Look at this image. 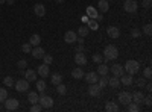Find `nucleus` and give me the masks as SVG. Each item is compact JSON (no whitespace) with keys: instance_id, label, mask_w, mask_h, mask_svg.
Listing matches in <instances>:
<instances>
[{"instance_id":"obj_26","label":"nucleus","mask_w":152,"mask_h":112,"mask_svg":"<svg viewBox=\"0 0 152 112\" xmlns=\"http://www.w3.org/2000/svg\"><path fill=\"white\" fill-rule=\"evenodd\" d=\"M85 24L88 26V29H90V30H97L99 29V24H97L96 18H88V21Z\"/></svg>"},{"instance_id":"obj_19","label":"nucleus","mask_w":152,"mask_h":112,"mask_svg":"<svg viewBox=\"0 0 152 112\" xmlns=\"http://www.w3.org/2000/svg\"><path fill=\"white\" fill-rule=\"evenodd\" d=\"M120 83L122 85H125V86H129V85H132V77H131V74H122V76H120Z\"/></svg>"},{"instance_id":"obj_32","label":"nucleus","mask_w":152,"mask_h":112,"mask_svg":"<svg viewBox=\"0 0 152 112\" xmlns=\"http://www.w3.org/2000/svg\"><path fill=\"white\" fill-rule=\"evenodd\" d=\"M35 82H37V90L40 92H44V90H46V80L40 79V80H35Z\"/></svg>"},{"instance_id":"obj_29","label":"nucleus","mask_w":152,"mask_h":112,"mask_svg":"<svg viewBox=\"0 0 152 112\" xmlns=\"http://www.w3.org/2000/svg\"><path fill=\"white\" fill-rule=\"evenodd\" d=\"M87 15H88V18H96L97 17V9L93 8V6H88L87 8Z\"/></svg>"},{"instance_id":"obj_38","label":"nucleus","mask_w":152,"mask_h":112,"mask_svg":"<svg viewBox=\"0 0 152 112\" xmlns=\"http://www.w3.org/2000/svg\"><path fill=\"white\" fill-rule=\"evenodd\" d=\"M6 98H8V91L5 88H0V103L5 102Z\"/></svg>"},{"instance_id":"obj_22","label":"nucleus","mask_w":152,"mask_h":112,"mask_svg":"<svg viewBox=\"0 0 152 112\" xmlns=\"http://www.w3.org/2000/svg\"><path fill=\"white\" fill-rule=\"evenodd\" d=\"M40 43H41V36L38 35V33H34L31 38H29V44L32 46V47H37V46H40Z\"/></svg>"},{"instance_id":"obj_10","label":"nucleus","mask_w":152,"mask_h":112,"mask_svg":"<svg viewBox=\"0 0 152 112\" xmlns=\"http://www.w3.org/2000/svg\"><path fill=\"white\" fill-rule=\"evenodd\" d=\"M107 33H108L110 38L116 40V38H119V36H120V29L116 27V26H110V27H107Z\"/></svg>"},{"instance_id":"obj_28","label":"nucleus","mask_w":152,"mask_h":112,"mask_svg":"<svg viewBox=\"0 0 152 112\" xmlns=\"http://www.w3.org/2000/svg\"><path fill=\"white\" fill-rule=\"evenodd\" d=\"M88 32H90L88 26H87V24H82V26L78 29V32H76V33H78L79 36H82V38H84V36H87V35H88Z\"/></svg>"},{"instance_id":"obj_30","label":"nucleus","mask_w":152,"mask_h":112,"mask_svg":"<svg viewBox=\"0 0 152 112\" xmlns=\"http://www.w3.org/2000/svg\"><path fill=\"white\" fill-rule=\"evenodd\" d=\"M61 80H62V76L59 73H55V74H52V79H50V82H52L55 86L58 85V83H61Z\"/></svg>"},{"instance_id":"obj_44","label":"nucleus","mask_w":152,"mask_h":112,"mask_svg":"<svg viewBox=\"0 0 152 112\" xmlns=\"http://www.w3.org/2000/svg\"><path fill=\"white\" fill-rule=\"evenodd\" d=\"M40 111H43V108H41L40 103H34L31 106V112H40Z\"/></svg>"},{"instance_id":"obj_41","label":"nucleus","mask_w":152,"mask_h":112,"mask_svg":"<svg viewBox=\"0 0 152 112\" xmlns=\"http://www.w3.org/2000/svg\"><path fill=\"white\" fill-rule=\"evenodd\" d=\"M3 83H5L6 86H9V88H11V86L14 85V79H12L11 76H6V77L3 79Z\"/></svg>"},{"instance_id":"obj_42","label":"nucleus","mask_w":152,"mask_h":112,"mask_svg":"<svg viewBox=\"0 0 152 112\" xmlns=\"http://www.w3.org/2000/svg\"><path fill=\"white\" fill-rule=\"evenodd\" d=\"M26 65H28V61H26V59H20V61L17 62V67H18L20 70H24V68H26Z\"/></svg>"},{"instance_id":"obj_54","label":"nucleus","mask_w":152,"mask_h":112,"mask_svg":"<svg viewBox=\"0 0 152 112\" xmlns=\"http://www.w3.org/2000/svg\"><path fill=\"white\" fill-rule=\"evenodd\" d=\"M55 2H56L58 5H61V3H64V0H55Z\"/></svg>"},{"instance_id":"obj_40","label":"nucleus","mask_w":152,"mask_h":112,"mask_svg":"<svg viewBox=\"0 0 152 112\" xmlns=\"http://www.w3.org/2000/svg\"><path fill=\"white\" fill-rule=\"evenodd\" d=\"M93 62H96V64H100V62H104V56L99 55V53H94L93 55Z\"/></svg>"},{"instance_id":"obj_31","label":"nucleus","mask_w":152,"mask_h":112,"mask_svg":"<svg viewBox=\"0 0 152 112\" xmlns=\"http://www.w3.org/2000/svg\"><path fill=\"white\" fill-rule=\"evenodd\" d=\"M97 85L100 86V90H104L105 86L108 85V77H107V76H100L99 80H97Z\"/></svg>"},{"instance_id":"obj_7","label":"nucleus","mask_w":152,"mask_h":112,"mask_svg":"<svg viewBox=\"0 0 152 112\" xmlns=\"http://www.w3.org/2000/svg\"><path fill=\"white\" fill-rule=\"evenodd\" d=\"M34 14L37 17H44L46 15V6L41 3H35L34 5Z\"/></svg>"},{"instance_id":"obj_13","label":"nucleus","mask_w":152,"mask_h":112,"mask_svg":"<svg viewBox=\"0 0 152 112\" xmlns=\"http://www.w3.org/2000/svg\"><path fill=\"white\" fill-rule=\"evenodd\" d=\"M119 102H120L122 105H128V103H131V102H132L131 94H129V92H126V91H122V92L119 94Z\"/></svg>"},{"instance_id":"obj_9","label":"nucleus","mask_w":152,"mask_h":112,"mask_svg":"<svg viewBox=\"0 0 152 112\" xmlns=\"http://www.w3.org/2000/svg\"><path fill=\"white\" fill-rule=\"evenodd\" d=\"M75 62H76V65H87V56L82 53V52H76L75 55Z\"/></svg>"},{"instance_id":"obj_25","label":"nucleus","mask_w":152,"mask_h":112,"mask_svg":"<svg viewBox=\"0 0 152 112\" xmlns=\"http://www.w3.org/2000/svg\"><path fill=\"white\" fill-rule=\"evenodd\" d=\"M105 111H107V112H117V111H119V106L116 105V102H107Z\"/></svg>"},{"instance_id":"obj_6","label":"nucleus","mask_w":152,"mask_h":112,"mask_svg":"<svg viewBox=\"0 0 152 112\" xmlns=\"http://www.w3.org/2000/svg\"><path fill=\"white\" fill-rule=\"evenodd\" d=\"M20 106V102L17 98H6L5 100V109L6 111H17Z\"/></svg>"},{"instance_id":"obj_2","label":"nucleus","mask_w":152,"mask_h":112,"mask_svg":"<svg viewBox=\"0 0 152 112\" xmlns=\"http://www.w3.org/2000/svg\"><path fill=\"white\" fill-rule=\"evenodd\" d=\"M125 71L131 74V76H134V74H137L138 71H140V64L135 61V59H129V61H126V64L123 65Z\"/></svg>"},{"instance_id":"obj_8","label":"nucleus","mask_w":152,"mask_h":112,"mask_svg":"<svg viewBox=\"0 0 152 112\" xmlns=\"http://www.w3.org/2000/svg\"><path fill=\"white\" fill-rule=\"evenodd\" d=\"M76 38H78V33L73 32V30H67L66 35H64V41H66L67 44H73V43H76Z\"/></svg>"},{"instance_id":"obj_57","label":"nucleus","mask_w":152,"mask_h":112,"mask_svg":"<svg viewBox=\"0 0 152 112\" xmlns=\"http://www.w3.org/2000/svg\"><path fill=\"white\" fill-rule=\"evenodd\" d=\"M108 2H110V0H108Z\"/></svg>"},{"instance_id":"obj_1","label":"nucleus","mask_w":152,"mask_h":112,"mask_svg":"<svg viewBox=\"0 0 152 112\" xmlns=\"http://www.w3.org/2000/svg\"><path fill=\"white\" fill-rule=\"evenodd\" d=\"M119 58V50H117V47L116 46H107L105 47V50H104V61H114V59H117Z\"/></svg>"},{"instance_id":"obj_24","label":"nucleus","mask_w":152,"mask_h":112,"mask_svg":"<svg viewBox=\"0 0 152 112\" xmlns=\"http://www.w3.org/2000/svg\"><path fill=\"white\" fill-rule=\"evenodd\" d=\"M38 98H40L38 92H35V91H31V92H28V100H29V103H31V105H34V103H38Z\"/></svg>"},{"instance_id":"obj_37","label":"nucleus","mask_w":152,"mask_h":112,"mask_svg":"<svg viewBox=\"0 0 152 112\" xmlns=\"http://www.w3.org/2000/svg\"><path fill=\"white\" fill-rule=\"evenodd\" d=\"M146 80H148V79H146V77H143V76H142V77H138V79H137V86H138L140 90H142V88H145Z\"/></svg>"},{"instance_id":"obj_39","label":"nucleus","mask_w":152,"mask_h":112,"mask_svg":"<svg viewBox=\"0 0 152 112\" xmlns=\"http://www.w3.org/2000/svg\"><path fill=\"white\" fill-rule=\"evenodd\" d=\"M143 33H145V35H148V36L152 33V24H149V23H148V24H145V26H143Z\"/></svg>"},{"instance_id":"obj_56","label":"nucleus","mask_w":152,"mask_h":112,"mask_svg":"<svg viewBox=\"0 0 152 112\" xmlns=\"http://www.w3.org/2000/svg\"><path fill=\"white\" fill-rule=\"evenodd\" d=\"M0 111H2V106H0Z\"/></svg>"},{"instance_id":"obj_35","label":"nucleus","mask_w":152,"mask_h":112,"mask_svg":"<svg viewBox=\"0 0 152 112\" xmlns=\"http://www.w3.org/2000/svg\"><path fill=\"white\" fill-rule=\"evenodd\" d=\"M131 36H132V38H140V36H142V30L137 29V27H132L131 29Z\"/></svg>"},{"instance_id":"obj_21","label":"nucleus","mask_w":152,"mask_h":112,"mask_svg":"<svg viewBox=\"0 0 152 112\" xmlns=\"http://www.w3.org/2000/svg\"><path fill=\"white\" fill-rule=\"evenodd\" d=\"M108 9H110V5H108V0H99V3H97V11H100V12H108Z\"/></svg>"},{"instance_id":"obj_11","label":"nucleus","mask_w":152,"mask_h":112,"mask_svg":"<svg viewBox=\"0 0 152 112\" xmlns=\"http://www.w3.org/2000/svg\"><path fill=\"white\" fill-rule=\"evenodd\" d=\"M44 48L43 47H40V46H37V47H34L32 50H31V55L35 58V59H41L43 56H44Z\"/></svg>"},{"instance_id":"obj_47","label":"nucleus","mask_w":152,"mask_h":112,"mask_svg":"<svg viewBox=\"0 0 152 112\" xmlns=\"http://www.w3.org/2000/svg\"><path fill=\"white\" fill-rule=\"evenodd\" d=\"M142 5H143V8L149 9V8H151V5H152V0H143V2H142Z\"/></svg>"},{"instance_id":"obj_55","label":"nucleus","mask_w":152,"mask_h":112,"mask_svg":"<svg viewBox=\"0 0 152 112\" xmlns=\"http://www.w3.org/2000/svg\"><path fill=\"white\" fill-rule=\"evenodd\" d=\"M5 2H6V0H0V5H5Z\"/></svg>"},{"instance_id":"obj_16","label":"nucleus","mask_w":152,"mask_h":112,"mask_svg":"<svg viewBox=\"0 0 152 112\" xmlns=\"http://www.w3.org/2000/svg\"><path fill=\"white\" fill-rule=\"evenodd\" d=\"M131 98H132V102H134V103L142 105V103H143L145 95H143V92H142V91H135V92H132V94H131Z\"/></svg>"},{"instance_id":"obj_46","label":"nucleus","mask_w":152,"mask_h":112,"mask_svg":"<svg viewBox=\"0 0 152 112\" xmlns=\"http://www.w3.org/2000/svg\"><path fill=\"white\" fill-rule=\"evenodd\" d=\"M143 103H145L148 108H151V106H152V97H151V94H149V95H146V97L143 98Z\"/></svg>"},{"instance_id":"obj_34","label":"nucleus","mask_w":152,"mask_h":112,"mask_svg":"<svg viewBox=\"0 0 152 112\" xmlns=\"http://www.w3.org/2000/svg\"><path fill=\"white\" fill-rule=\"evenodd\" d=\"M126 106H128V111H129V112H138V111H140V106H138L137 103H134V102L128 103Z\"/></svg>"},{"instance_id":"obj_36","label":"nucleus","mask_w":152,"mask_h":112,"mask_svg":"<svg viewBox=\"0 0 152 112\" xmlns=\"http://www.w3.org/2000/svg\"><path fill=\"white\" fill-rule=\"evenodd\" d=\"M43 61H44V64H47V65H50L53 62V56L52 55H47V53H44V56L41 58Z\"/></svg>"},{"instance_id":"obj_20","label":"nucleus","mask_w":152,"mask_h":112,"mask_svg":"<svg viewBox=\"0 0 152 112\" xmlns=\"http://www.w3.org/2000/svg\"><path fill=\"white\" fill-rule=\"evenodd\" d=\"M108 73H110V68L104 64V62H100L97 65V74L99 76H108Z\"/></svg>"},{"instance_id":"obj_12","label":"nucleus","mask_w":152,"mask_h":112,"mask_svg":"<svg viewBox=\"0 0 152 112\" xmlns=\"http://www.w3.org/2000/svg\"><path fill=\"white\" fill-rule=\"evenodd\" d=\"M84 79H85L88 83H97V80H99V74L94 73V71H90V73L84 74Z\"/></svg>"},{"instance_id":"obj_53","label":"nucleus","mask_w":152,"mask_h":112,"mask_svg":"<svg viewBox=\"0 0 152 112\" xmlns=\"http://www.w3.org/2000/svg\"><path fill=\"white\" fill-rule=\"evenodd\" d=\"M102 20H104V17L97 14V17H96V21H102Z\"/></svg>"},{"instance_id":"obj_4","label":"nucleus","mask_w":152,"mask_h":112,"mask_svg":"<svg viewBox=\"0 0 152 112\" xmlns=\"http://www.w3.org/2000/svg\"><path fill=\"white\" fill-rule=\"evenodd\" d=\"M123 9H125L126 12H129V14H134V12H137V9H138L137 0H126V2L123 3Z\"/></svg>"},{"instance_id":"obj_51","label":"nucleus","mask_w":152,"mask_h":112,"mask_svg":"<svg viewBox=\"0 0 152 112\" xmlns=\"http://www.w3.org/2000/svg\"><path fill=\"white\" fill-rule=\"evenodd\" d=\"M81 20H82L84 23H87V21H88V15H87V14H85V15H82V17H81Z\"/></svg>"},{"instance_id":"obj_33","label":"nucleus","mask_w":152,"mask_h":112,"mask_svg":"<svg viewBox=\"0 0 152 112\" xmlns=\"http://www.w3.org/2000/svg\"><path fill=\"white\" fill-rule=\"evenodd\" d=\"M56 92H58L59 95H64V94L67 92V86L62 85V83H58V85H56Z\"/></svg>"},{"instance_id":"obj_49","label":"nucleus","mask_w":152,"mask_h":112,"mask_svg":"<svg viewBox=\"0 0 152 112\" xmlns=\"http://www.w3.org/2000/svg\"><path fill=\"white\" fill-rule=\"evenodd\" d=\"M76 52H82L84 53V44H79L78 47H76Z\"/></svg>"},{"instance_id":"obj_3","label":"nucleus","mask_w":152,"mask_h":112,"mask_svg":"<svg viewBox=\"0 0 152 112\" xmlns=\"http://www.w3.org/2000/svg\"><path fill=\"white\" fill-rule=\"evenodd\" d=\"M38 103L41 105V108H43V109H50V108L53 106V98L50 97V95H46V94H43V92H41L40 98H38Z\"/></svg>"},{"instance_id":"obj_45","label":"nucleus","mask_w":152,"mask_h":112,"mask_svg":"<svg viewBox=\"0 0 152 112\" xmlns=\"http://www.w3.org/2000/svg\"><path fill=\"white\" fill-rule=\"evenodd\" d=\"M21 50H23L24 53H31V50H32V46H31L29 43H26V44H23V46H21Z\"/></svg>"},{"instance_id":"obj_17","label":"nucleus","mask_w":152,"mask_h":112,"mask_svg":"<svg viewBox=\"0 0 152 112\" xmlns=\"http://www.w3.org/2000/svg\"><path fill=\"white\" fill-rule=\"evenodd\" d=\"M111 71H113L114 76H117V77H120L122 74H125V68H123V65H119V64H114V65L111 67Z\"/></svg>"},{"instance_id":"obj_43","label":"nucleus","mask_w":152,"mask_h":112,"mask_svg":"<svg viewBox=\"0 0 152 112\" xmlns=\"http://www.w3.org/2000/svg\"><path fill=\"white\" fill-rule=\"evenodd\" d=\"M151 76H152V70H151V67H146V68L143 70V77L151 79Z\"/></svg>"},{"instance_id":"obj_15","label":"nucleus","mask_w":152,"mask_h":112,"mask_svg":"<svg viewBox=\"0 0 152 112\" xmlns=\"http://www.w3.org/2000/svg\"><path fill=\"white\" fill-rule=\"evenodd\" d=\"M88 94L91 97H97L100 94V86L97 83H90V86H88Z\"/></svg>"},{"instance_id":"obj_23","label":"nucleus","mask_w":152,"mask_h":112,"mask_svg":"<svg viewBox=\"0 0 152 112\" xmlns=\"http://www.w3.org/2000/svg\"><path fill=\"white\" fill-rule=\"evenodd\" d=\"M84 70L81 68V67H76V68H73V71H72V77H75V79H82L84 77Z\"/></svg>"},{"instance_id":"obj_27","label":"nucleus","mask_w":152,"mask_h":112,"mask_svg":"<svg viewBox=\"0 0 152 112\" xmlns=\"http://www.w3.org/2000/svg\"><path fill=\"white\" fill-rule=\"evenodd\" d=\"M108 85L111 86V88H119V85H120V80L117 76H114V77H110L108 79Z\"/></svg>"},{"instance_id":"obj_48","label":"nucleus","mask_w":152,"mask_h":112,"mask_svg":"<svg viewBox=\"0 0 152 112\" xmlns=\"http://www.w3.org/2000/svg\"><path fill=\"white\" fill-rule=\"evenodd\" d=\"M145 90H146L148 92H151V91H152V83H151V82H148V83L145 85Z\"/></svg>"},{"instance_id":"obj_52","label":"nucleus","mask_w":152,"mask_h":112,"mask_svg":"<svg viewBox=\"0 0 152 112\" xmlns=\"http://www.w3.org/2000/svg\"><path fill=\"white\" fill-rule=\"evenodd\" d=\"M5 3H6V5H14V3H15V0H6Z\"/></svg>"},{"instance_id":"obj_14","label":"nucleus","mask_w":152,"mask_h":112,"mask_svg":"<svg viewBox=\"0 0 152 112\" xmlns=\"http://www.w3.org/2000/svg\"><path fill=\"white\" fill-rule=\"evenodd\" d=\"M49 73H50V70H49V65H47V64L40 65V67H38V70H37V74H38L40 77H47Z\"/></svg>"},{"instance_id":"obj_18","label":"nucleus","mask_w":152,"mask_h":112,"mask_svg":"<svg viewBox=\"0 0 152 112\" xmlns=\"http://www.w3.org/2000/svg\"><path fill=\"white\" fill-rule=\"evenodd\" d=\"M24 79L28 82H35L37 80V71L35 70H26L24 71Z\"/></svg>"},{"instance_id":"obj_5","label":"nucleus","mask_w":152,"mask_h":112,"mask_svg":"<svg viewBox=\"0 0 152 112\" xmlns=\"http://www.w3.org/2000/svg\"><path fill=\"white\" fill-rule=\"evenodd\" d=\"M14 86H15V90L18 92H26L29 90V82L26 79H20V80L14 82Z\"/></svg>"},{"instance_id":"obj_50","label":"nucleus","mask_w":152,"mask_h":112,"mask_svg":"<svg viewBox=\"0 0 152 112\" xmlns=\"http://www.w3.org/2000/svg\"><path fill=\"white\" fill-rule=\"evenodd\" d=\"M76 43H79V44H84V38H82V36H79V38H76Z\"/></svg>"}]
</instances>
